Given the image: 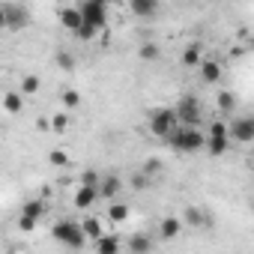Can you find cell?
Masks as SVG:
<instances>
[{
  "instance_id": "6da1fadb",
  "label": "cell",
  "mask_w": 254,
  "mask_h": 254,
  "mask_svg": "<svg viewBox=\"0 0 254 254\" xmlns=\"http://www.w3.org/2000/svg\"><path fill=\"white\" fill-rule=\"evenodd\" d=\"M203 141H206V135L197 129V126H177L174 129V135L168 138V144L177 150V153H186V156H191V153H200L203 150Z\"/></svg>"
},
{
  "instance_id": "7a4b0ae2",
  "label": "cell",
  "mask_w": 254,
  "mask_h": 254,
  "mask_svg": "<svg viewBox=\"0 0 254 254\" xmlns=\"http://www.w3.org/2000/svg\"><path fill=\"white\" fill-rule=\"evenodd\" d=\"M51 236H54V239H57L60 245L72 248V251H81V248L87 245V236H84L81 224H75V221H69V218L57 221V224L51 227Z\"/></svg>"
},
{
  "instance_id": "3957f363",
  "label": "cell",
  "mask_w": 254,
  "mask_h": 254,
  "mask_svg": "<svg viewBox=\"0 0 254 254\" xmlns=\"http://www.w3.org/2000/svg\"><path fill=\"white\" fill-rule=\"evenodd\" d=\"M177 126H180V120H177V111H174V108H153V111H150V132H153L156 138L168 141V138L174 135Z\"/></svg>"
},
{
  "instance_id": "277c9868",
  "label": "cell",
  "mask_w": 254,
  "mask_h": 254,
  "mask_svg": "<svg viewBox=\"0 0 254 254\" xmlns=\"http://www.w3.org/2000/svg\"><path fill=\"white\" fill-rule=\"evenodd\" d=\"M174 111H177V120H180L183 126H197V123L203 120V105H200V99L191 96V93L180 96V102L174 105Z\"/></svg>"
},
{
  "instance_id": "5b68a950",
  "label": "cell",
  "mask_w": 254,
  "mask_h": 254,
  "mask_svg": "<svg viewBox=\"0 0 254 254\" xmlns=\"http://www.w3.org/2000/svg\"><path fill=\"white\" fill-rule=\"evenodd\" d=\"M81 18L87 24H93L99 33L108 27V0H81Z\"/></svg>"
},
{
  "instance_id": "8992f818",
  "label": "cell",
  "mask_w": 254,
  "mask_h": 254,
  "mask_svg": "<svg viewBox=\"0 0 254 254\" xmlns=\"http://www.w3.org/2000/svg\"><path fill=\"white\" fill-rule=\"evenodd\" d=\"M227 135H230V141H236V144H251V141H254V117H236V120L227 126Z\"/></svg>"
},
{
  "instance_id": "52a82bcc",
  "label": "cell",
  "mask_w": 254,
  "mask_h": 254,
  "mask_svg": "<svg viewBox=\"0 0 254 254\" xmlns=\"http://www.w3.org/2000/svg\"><path fill=\"white\" fill-rule=\"evenodd\" d=\"M6 9V30L12 33H21L27 24H30V12L24 6H3Z\"/></svg>"
},
{
  "instance_id": "ba28073f",
  "label": "cell",
  "mask_w": 254,
  "mask_h": 254,
  "mask_svg": "<svg viewBox=\"0 0 254 254\" xmlns=\"http://www.w3.org/2000/svg\"><path fill=\"white\" fill-rule=\"evenodd\" d=\"M120 189H123V180H120L117 174H105V177H99L96 194H99V197H105V200H114V197L120 194Z\"/></svg>"
},
{
  "instance_id": "9c48e42d",
  "label": "cell",
  "mask_w": 254,
  "mask_h": 254,
  "mask_svg": "<svg viewBox=\"0 0 254 254\" xmlns=\"http://www.w3.org/2000/svg\"><path fill=\"white\" fill-rule=\"evenodd\" d=\"M203 150H206V156H212V159H221V156L230 150V135H206V141H203Z\"/></svg>"
},
{
  "instance_id": "30bf717a",
  "label": "cell",
  "mask_w": 254,
  "mask_h": 254,
  "mask_svg": "<svg viewBox=\"0 0 254 254\" xmlns=\"http://www.w3.org/2000/svg\"><path fill=\"white\" fill-rule=\"evenodd\" d=\"M197 72H200V81H203V84H218V81H221V63H218V60L203 57V60L197 63Z\"/></svg>"
},
{
  "instance_id": "8fae6325",
  "label": "cell",
  "mask_w": 254,
  "mask_h": 254,
  "mask_svg": "<svg viewBox=\"0 0 254 254\" xmlns=\"http://www.w3.org/2000/svg\"><path fill=\"white\" fill-rule=\"evenodd\" d=\"M180 233H183V218H177V215H165V218L159 221V236H162L165 242L177 239Z\"/></svg>"
},
{
  "instance_id": "7c38bea8",
  "label": "cell",
  "mask_w": 254,
  "mask_h": 254,
  "mask_svg": "<svg viewBox=\"0 0 254 254\" xmlns=\"http://www.w3.org/2000/svg\"><path fill=\"white\" fill-rule=\"evenodd\" d=\"M57 18H60L63 30L75 33V30H78V24H81V9H78V6H63V9L57 12Z\"/></svg>"
},
{
  "instance_id": "4fadbf2b",
  "label": "cell",
  "mask_w": 254,
  "mask_h": 254,
  "mask_svg": "<svg viewBox=\"0 0 254 254\" xmlns=\"http://www.w3.org/2000/svg\"><path fill=\"white\" fill-rule=\"evenodd\" d=\"M183 224H189V227H209L212 221H209V215H206L200 206H186V212H183Z\"/></svg>"
},
{
  "instance_id": "5bb4252c",
  "label": "cell",
  "mask_w": 254,
  "mask_h": 254,
  "mask_svg": "<svg viewBox=\"0 0 254 254\" xmlns=\"http://www.w3.org/2000/svg\"><path fill=\"white\" fill-rule=\"evenodd\" d=\"M129 9L138 18H153L159 12V0H129Z\"/></svg>"
},
{
  "instance_id": "9a60e30c",
  "label": "cell",
  "mask_w": 254,
  "mask_h": 254,
  "mask_svg": "<svg viewBox=\"0 0 254 254\" xmlns=\"http://www.w3.org/2000/svg\"><path fill=\"white\" fill-rule=\"evenodd\" d=\"M0 105H3V111H6V114L18 117V114L24 111V96H21L18 90H9V93H3V99H0Z\"/></svg>"
},
{
  "instance_id": "2e32d148",
  "label": "cell",
  "mask_w": 254,
  "mask_h": 254,
  "mask_svg": "<svg viewBox=\"0 0 254 254\" xmlns=\"http://www.w3.org/2000/svg\"><path fill=\"white\" fill-rule=\"evenodd\" d=\"M203 60V48L194 42V45H189V48H183V54H180V63L186 66V69H197V63Z\"/></svg>"
},
{
  "instance_id": "e0dca14e",
  "label": "cell",
  "mask_w": 254,
  "mask_h": 254,
  "mask_svg": "<svg viewBox=\"0 0 254 254\" xmlns=\"http://www.w3.org/2000/svg\"><path fill=\"white\" fill-rule=\"evenodd\" d=\"M96 189L93 186H81L78 191H75V197H72V203H75V209H87V206H93L96 203Z\"/></svg>"
},
{
  "instance_id": "ac0fdd59",
  "label": "cell",
  "mask_w": 254,
  "mask_h": 254,
  "mask_svg": "<svg viewBox=\"0 0 254 254\" xmlns=\"http://www.w3.org/2000/svg\"><path fill=\"white\" fill-rule=\"evenodd\" d=\"M93 248H96L99 254H117V251H120V239H117L114 233H102L99 239H93Z\"/></svg>"
},
{
  "instance_id": "d6986e66",
  "label": "cell",
  "mask_w": 254,
  "mask_h": 254,
  "mask_svg": "<svg viewBox=\"0 0 254 254\" xmlns=\"http://www.w3.org/2000/svg\"><path fill=\"white\" fill-rule=\"evenodd\" d=\"M39 90H42V78H39V75H33V72H30V75H24V78H21V84H18V93H21L24 99H27V96H36Z\"/></svg>"
},
{
  "instance_id": "ffe728a7",
  "label": "cell",
  "mask_w": 254,
  "mask_h": 254,
  "mask_svg": "<svg viewBox=\"0 0 254 254\" xmlns=\"http://www.w3.org/2000/svg\"><path fill=\"white\" fill-rule=\"evenodd\" d=\"M81 230H84V236H87V239H99V236L105 233L102 218H96V215H87V218L81 221Z\"/></svg>"
},
{
  "instance_id": "44dd1931",
  "label": "cell",
  "mask_w": 254,
  "mask_h": 254,
  "mask_svg": "<svg viewBox=\"0 0 254 254\" xmlns=\"http://www.w3.org/2000/svg\"><path fill=\"white\" fill-rule=\"evenodd\" d=\"M138 57H141L144 63H159V60H162V48H159L156 42H144V45L138 48Z\"/></svg>"
},
{
  "instance_id": "7402d4cb",
  "label": "cell",
  "mask_w": 254,
  "mask_h": 254,
  "mask_svg": "<svg viewBox=\"0 0 254 254\" xmlns=\"http://www.w3.org/2000/svg\"><path fill=\"white\" fill-rule=\"evenodd\" d=\"M215 108H218L221 114H230V111H236V93H230V90H221V93H218V99H215Z\"/></svg>"
},
{
  "instance_id": "603a6c76",
  "label": "cell",
  "mask_w": 254,
  "mask_h": 254,
  "mask_svg": "<svg viewBox=\"0 0 254 254\" xmlns=\"http://www.w3.org/2000/svg\"><path fill=\"white\" fill-rule=\"evenodd\" d=\"M129 248H132L135 254H147V251H153V239H150L147 233H135V236L129 239Z\"/></svg>"
},
{
  "instance_id": "cb8c5ba5",
  "label": "cell",
  "mask_w": 254,
  "mask_h": 254,
  "mask_svg": "<svg viewBox=\"0 0 254 254\" xmlns=\"http://www.w3.org/2000/svg\"><path fill=\"white\" fill-rule=\"evenodd\" d=\"M48 126H51V135H63V132L69 129V114H66V111H57V114L48 120Z\"/></svg>"
},
{
  "instance_id": "d4e9b609",
  "label": "cell",
  "mask_w": 254,
  "mask_h": 254,
  "mask_svg": "<svg viewBox=\"0 0 254 254\" xmlns=\"http://www.w3.org/2000/svg\"><path fill=\"white\" fill-rule=\"evenodd\" d=\"M60 102H63V111H75V108H81V93L72 90V87H66L60 93Z\"/></svg>"
},
{
  "instance_id": "484cf974",
  "label": "cell",
  "mask_w": 254,
  "mask_h": 254,
  "mask_svg": "<svg viewBox=\"0 0 254 254\" xmlns=\"http://www.w3.org/2000/svg\"><path fill=\"white\" fill-rule=\"evenodd\" d=\"M108 218H111V224L129 221V206H126V203H111V206H108Z\"/></svg>"
},
{
  "instance_id": "4316f807",
  "label": "cell",
  "mask_w": 254,
  "mask_h": 254,
  "mask_svg": "<svg viewBox=\"0 0 254 254\" xmlns=\"http://www.w3.org/2000/svg\"><path fill=\"white\" fill-rule=\"evenodd\" d=\"M21 212H24V215H33V218H42V215H45V203H42L39 197H30V200L21 203Z\"/></svg>"
},
{
  "instance_id": "83f0119b",
  "label": "cell",
  "mask_w": 254,
  "mask_h": 254,
  "mask_svg": "<svg viewBox=\"0 0 254 254\" xmlns=\"http://www.w3.org/2000/svg\"><path fill=\"white\" fill-rule=\"evenodd\" d=\"M75 36H78V39H84V42H90V39H96V36H99V30H96L93 24H87V21L81 18V24H78V30H75Z\"/></svg>"
},
{
  "instance_id": "f1b7e54d",
  "label": "cell",
  "mask_w": 254,
  "mask_h": 254,
  "mask_svg": "<svg viewBox=\"0 0 254 254\" xmlns=\"http://www.w3.org/2000/svg\"><path fill=\"white\" fill-rule=\"evenodd\" d=\"M162 168H165V162H162L159 156H150V159L144 162V174H147V177H156V174H162Z\"/></svg>"
},
{
  "instance_id": "f546056e",
  "label": "cell",
  "mask_w": 254,
  "mask_h": 254,
  "mask_svg": "<svg viewBox=\"0 0 254 254\" xmlns=\"http://www.w3.org/2000/svg\"><path fill=\"white\" fill-rule=\"evenodd\" d=\"M36 227H39V218H33V215H24V212L18 215V230H21V233H33Z\"/></svg>"
},
{
  "instance_id": "4dcf8cb0",
  "label": "cell",
  "mask_w": 254,
  "mask_h": 254,
  "mask_svg": "<svg viewBox=\"0 0 254 254\" xmlns=\"http://www.w3.org/2000/svg\"><path fill=\"white\" fill-rule=\"evenodd\" d=\"M54 63H57L63 72H72V69H75V57H72L69 51H60V54L54 57Z\"/></svg>"
},
{
  "instance_id": "1f68e13d",
  "label": "cell",
  "mask_w": 254,
  "mask_h": 254,
  "mask_svg": "<svg viewBox=\"0 0 254 254\" xmlns=\"http://www.w3.org/2000/svg\"><path fill=\"white\" fill-rule=\"evenodd\" d=\"M48 162H51L54 168H66V165H69V153H66V150H51V153H48Z\"/></svg>"
},
{
  "instance_id": "d6a6232c",
  "label": "cell",
  "mask_w": 254,
  "mask_h": 254,
  "mask_svg": "<svg viewBox=\"0 0 254 254\" xmlns=\"http://www.w3.org/2000/svg\"><path fill=\"white\" fill-rule=\"evenodd\" d=\"M150 180H153V177H147V174L141 171V174H135V177H132V189L144 191V189H150Z\"/></svg>"
},
{
  "instance_id": "836d02e7",
  "label": "cell",
  "mask_w": 254,
  "mask_h": 254,
  "mask_svg": "<svg viewBox=\"0 0 254 254\" xmlns=\"http://www.w3.org/2000/svg\"><path fill=\"white\" fill-rule=\"evenodd\" d=\"M99 177H102L99 171H84V174H81V186H93V189H96V186H99Z\"/></svg>"
},
{
  "instance_id": "e575fe53",
  "label": "cell",
  "mask_w": 254,
  "mask_h": 254,
  "mask_svg": "<svg viewBox=\"0 0 254 254\" xmlns=\"http://www.w3.org/2000/svg\"><path fill=\"white\" fill-rule=\"evenodd\" d=\"M36 129H42V132H51V126H48V120H36Z\"/></svg>"
},
{
  "instance_id": "d590c367",
  "label": "cell",
  "mask_w": 254,
  "mask_h": 254,
  "mask_svg": "<svg viewBox=\"0 0 254 254\" xmlns=\"http://www.w3.org/2000/svg\"><path fill=\"white\" fill-rule=\"evenodd\" d=\"M0 30H6V9L0 6Z\"/></svg>"
}]
</instances>
